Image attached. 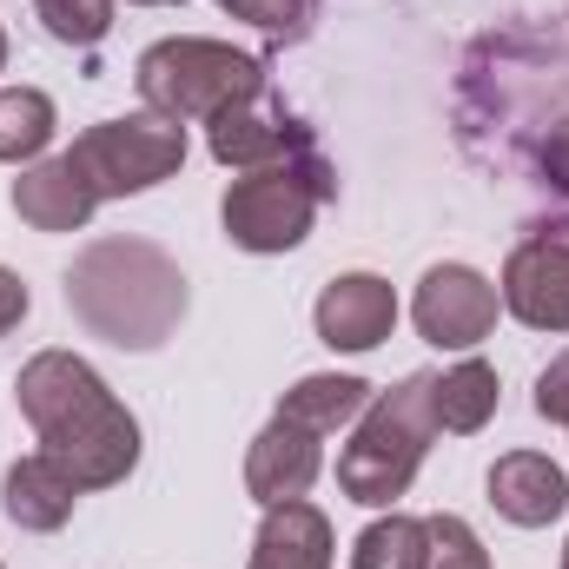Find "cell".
Wrapping results in <instances>:
<instances>
[{
	"label": "cell",
	"instance_id": "obj_11",
	"mask_svg": "<svg viewBox=\"0 0 569 569\" xmlns=\"http://www.w3.org/2000/svg\"><path fill=\"white\" fill-rule=\"evenodd\" d=\"M311 325H318V338L331 351H371L398 325V291L378 279V272H345V279H331L318 291Z\"/></svg>",
	"mask_w": 569,
	"mask_h": 569
},
{
	"label": "cell",
	"instance_id": "obj_9",
	"mask_svg": "<svg viewBox=\"0 0 569 569\" xmlns=\"http://www.w3.org/2000/svg\"><path fill=\"white\" fill-rule=\"evenodd\" d=\"M497 311H503L497 284L483 279V272H470V266H430L425 284H418V298H411L418 331H425L430 345H443V351L483 345L497 331Z\"/></svg>",
	"mask_w": 569,
	"mask_h": 569
},
{
	"label": "cell",
	"instance_id": "obj_19",
	"mask_svg": "<svg viewBox=\"0 0 569 569\" xmlns=\"http://www.w3.org/2000/svg\"><path fill=\"white\" fill-rule=\"evenodd\" d=\"M418 563H425V523L398 517V510L378 517L351 550V569H418Z\"/></svg>",
	"mask_w": 569,
	"mask_h": 569
},
{
	"label": "cell",
	"instance_id": "obj_17",
	"mask_svg": "<svg viewBox=\"0 0 569 569\" xmlns=\"http://www.w3.org/2000/svg\"><path fill=\"white\" fill-rule=\"evenodd\" d=\"M430 411H437V430H450V437L483 430L490 418H497V371H490L483 358L450 365V371L430 385Z\"/></svg>",
	"mask_w": 569,
	"mask_h": 569
},
{
	"label": "cell",
	"instance_id": "obj_15",
	"mask_svg": "<svg viewBox=\"0 0 569 569\" xmlns=\"http://www.w3.org/2000/svg\"><path fill=\"white\" fill-rule=\"evenodd\" d=\"M252 569H331V523L325 510L298 503H272L252 543Z\"/></svg>",
	"mask_w": 569,
	"mask_h": 569
},
{
	"label": "cell",
	"instance_id": "obj_8",
	"mask_svg": "<svg viewBox=\"0 0 569 569\" xmlns=\"http://www.w3.org/2000/svg\"><path fill=\"white\" fill-rule=\"evenodd\" d=\"M206 146H212L219 166L259 172V166H279V159H291V152H305V146H318V140H311V127L284 107L272 87H259V93L232 100V107L206 127Z\"/></svg>",
	"mask_w": 569,
	"mask_h": 569
},
{
	"label": "cell",
	"instance_id": "obj_23",
	"mask_svg": "<svg viewBox=\"0 0 569 569\" xmlns=\"http://www.w3.org/2000/svg\"><path fill=\"white\" fill-rule=\"evenodd\" d=\"M537 179H543L557 199H569V107L543 127V140H537Z\"/></svg>",
	"mask_w": 569,
	"mask_h": 569
},
{
	"label": "cell",
	"instance_id": "obj_7",
	"mask_svg": "<svg viewBox=\"0 0 569 569\" xmlns=\"http://www.w3.org/2000/svg\"><path fill=\"white\" fill-rule=\"evenodd\" d=\"M497 298L530 331H569V219L530 226V239H517Z\"/></svg>",
	"mask_w": 569,
	"mask_h": 569
},
{
	"label": "cell",
	"instance_id": "obj_25",
	"mask_svg": "<svg viewBox=\"0 0 569 569\" xmlns=\"http://www.w3.org/2000/svg\"><path fill=\"white\" fill-rule=\"evenodd\" d=\"M20 318H27V284H20L13 272H7V266H0V338H7Z\"/></svg>",
	"mask_w": 569,
	"mask_h": 569
},
{
	"label": "cell",
	"instance_id": "obj_12",
	"mask_svg": "<svg viewBox=\"0 0 569 569\" xmlns=\"http://www.w3.org/2000/svg\"><path fill=\"white\" fill-rule=\"evenodd\" d=\"M13 212L33 232H80L100 212V192L87 186V172L73 166V152H60V159H33L13 179Z\"/></svg>",
	"mask_w": 569,
	"mask_h": 569
},
{
	"label": "cell",
	"instance_id": "obj_1",
	"mask_svg": "<svg viewBox=\"0 0 569 569\" xmlns=\"http://www.w3.org/2000/svg\"><path fill=\"white\" fill-rule=\"evenodd\" d=\"M13 398L27 411V425L40 430V450L80 483V490H107L127 483V470L140 463V425L133 411L107 391V378L73 358V351H40L20 365Z\"/></svg>",
	"mask_w": 569,
	"mask_h": 569
},
{
	"label": "cell",
	"instance_id": "obj_16",
	"mask_svg": "<svg viewBox=\"0 0 569 569\" xmlns=\"http://www.w3.org/2000/svg\"><path fill=\"white\" fill-rule=\"evenodd\" d=\"M365 405H371V385L365 378H345V371H318V378H298L291 391H284V418H298L305 430H318V437H331V430L358 425L365 418Z\"/></svg>",
	"mask_w": 569,
	"mask_h": 569
},
{
	"label": "cell",
	"instance_id": "obj_4",
	"mask_svg": "<svg viewBox=\"0 0 569 569\" xmlns=\"http://www.w3.org/2000/svg\"><path fill=\"white\" fill-rule=\"evenodd\" d=\"M133 80H140L146 113L179 120V127H212L232 100L272 87L259 53H239L226 40H199V33H179V40L146 47Z\"/></svg>",
	"mask_w": 569,
	"mask_h": 569
},
{
	"label": "cell",
	"instance_id": "obj_20",
	"mask_svg": "<svg viewBox=\"0 0 569 569\" xmlns=\"http://www.w3.org/2000/svg\"><path fill=\"white\" fill-rule=\"evenodd\" d=\"M418 569H490V550H483V537L463 517L437 510L425 523V563Z\"/></svg>",
	"mask_w": 569,
	"mask_h": 569
},
{
	"label": "cell",
	"instance_id": "obj_5",
	"mask_svg": "<svg viewBox=\"0 0 569 569\" xmlns=\"http://www.w3.org/2000/svg\"><path fill=\"white\" fill-rule=\"evenodd\" d=\"M331 199H338V172L318 146H305L279 166L239 172L226 186L219 219H226V239L239 252H291V246H305L318 206H331Z\"/></svg>",
	"mask_w": 569,
	"mask_h": 569
},
{
	"label": "cell",
	"instance_id": "obj_28",
	"mask_svg": "<svg viewBox=\"0 0 569 569\" xmlns=\"http://www.w3.org/2000/svg\"><path fill=\"white\" fill-rule=\"evenodd\" d=\"M563 569H569V543H563Z\"/></svg>",
	"mask_w": 569,
	"mask_h": 569
},
{
	"label": "cell",
	"instance_id": "obj_14",
	"mask_svg": "<svg viewBox=\"0 0 569 569\" xmlns=\"http://www.w3.org/2000/svg\"><path fill=\"white\" fill-rule=\"evenodd\" d=\"M73 503H80V483H73L47 450L20 457V463L7 470V483H0V510H7L20 530H33V537L60 530V523L73 517Z\"/></svg>",
	"mask_w": 569,
	"mask_h": 569
},
{
	"label": "cell",
	"instance_id": "obj_3",
	"mask_svg": "<svg viewBox=\"0 0 569 569\" xmlns=\"http://www.w3.org/2000/svg\"><path fill=\"white\" fill-rule=\"evenodd\" d=\"M430 385H437V371H411L398 391H385V398L365 405L358 437L338 450V490H345L351 503L385 510V503H398V497L411 490V477H418V463H425L430 437H437Z\"/></svg>",
	"mask_w": 569,
	"mask_h": 569
},
{
	"label": "cell",
	"instance_id": "obj_10",
	"mask_svg": "<svg viewBox=\"0 0 569 569\" xmlns=\"http://www.w3.org/2000/svg\"><path fill=\"white\" fill-rule=\"evenodd\" d=\"M318 470H325V437L318 430H305L298 418H272V425L252 437V450H246V490L272 510V503H298L311 483H318Z\"/></svg>",
	"mask_w": 569,
	"mask_h": 569
},
{
	"label": "cell",
	"instance_id": "obj_27",
	"mask_svg": "<svg viewBox=\"0 0 569 569\" xmlns=\"http://www.w3.org/2000/svg\"><path fill=\"white\" fill-rule=\"evenodd\" d=\"M0 67H7V33H0Z\"/></svg>",
	"mask_w": 569,
	"mask_h": 569
},
{
	"label": "cell",
	"instance_id": "obj_13",
	"mask_svg": "<svg viewBox=\"0 0 569 569\" xmlns=\"http://www.w3.org/2000/svg\"><path fill=\"white\" fill-rule=\"evenodd\" d=\"M490 503L503 523L517 530H543L569 510V477L543 457V450H510L490 463Z\"/></svg>",
	"mask_w": 569,
	"mask_h": 569
},
{
	"label": "cell",
	"instance_id": "obj_18",
	"mask_svg": "<svg viewBox=\"0 0 569 569\" xmlns=\"http://www.w3.org/2000/svg\"><path fill=\"white\" fill-rule=\"evenodd\" d=\"M53 100L40 87H0V159L7 166H33L53 146Z\"/></svg>",
	"mask_w": 569,
	"mask_h": 569
},
{
	"label": "cell",
	"instance_id": "obj_22",
	"mask_svg": "<svg viewBox=\"0 0 569 569\" xmlns=\"http://www.w3.org/2000/svg\"><path fill=\"white\" fill-rule=\"evenodd\" d=\"M40 27L67 47H100L113 27V0H40Z\"/></svg>",
	"mask_w": 569,
	"mask_h": 569
},
{
	"label": "cell",
	"instance_id": "obj_26",
	"mask_svg": "<svg viewBox=\"0 0 569 569\" xmlns=\"http://www.w3.org/2000/svg\"><path fill=\"white\" fill-rule=\"evenodd\" d=\"M133 7H172V0H133Z\"/></svg>",
	"mask_w": 569,
	"mask_h": 569
},
{
	"label": "cell",
	"instance_id": "obj_6",
	"mask_svg": "<svg viewBox=\"0 0 569 569\" xmlns=\"http://www.w3.org/2000/svg\"><path fill=\"white\" fill-rule=\"evenodd\" d=\"M73 166L87 172V186L107 199H133L152 192L159 179H172L186 166V127L179 120H159V113H133V120H100L87 127L80 140L67 146Z\"/></svg>",
	"mask_w": 569,
	"mask_h": 569
},
{
	"label": "cell",
	"instance_id": "obj_2",
	"mask_svg": "<svg viewBox=\"0 0 569 569\" xmlns=\"http://www.w3.org/2000/svg\"><path fill=\"white\" fill-rule=\"evenodd\" d=\"M67 305L93 338L159 351L186 318V272L146 239H93L67 272Z\"/></svg>",
	"mask_w": 569,
	"mask_h": 569
},
{
	"label": "cell",
	"instance_id": "obj_21",
	"mask_svg": "<svg viewBox=\"0 0 569 569\" xmlns=\"http://www.w3.org/2000/svg\"><path fill=\"white\" fill-rule=\"evenodd\" d=\"M232 20H252L266 40L279 47H298L311 27H318V0H219Z\"/></svg>",
	"mask_w": 569,
	"mask_h": 569
},
{
	"label": "cell",
	"instance_id": "obj_24",
	"mask_svg": "<svg viewBox=\"0 0 569 569\" xmlns=\"http://www.w3.org/2000/svg\"><path fill=\"white\" fill-rule=\"evenodd\" d=\"M537 411H543L550 425H569V351H557L550 371L537 378Z\"/></svg>",
	"mask_w": 569,
	"mask_h": 569
}]
</instances>
